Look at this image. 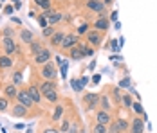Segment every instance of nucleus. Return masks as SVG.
Listing matches in <instances>:
<instances>
[{"label": "nucleus", "mask_w": 157, "mask_h": 133, "mask_svg": "<svg viewBox=\"0 0 157 133\" xmlns=\"http://www.w3.org/2000/svg\"><path fill=\"white\" fill-rule=\"evenodd\" d=\"M67 54H69V59H72V61H79V59L85 58V56H83V52H81V49H79L78 45H76L74 49H71Z\"/></svg>", "instance_id": "obj_25"}, {"label": "nucleus", "mask_w": 157, "mask_h": 133, "mask_svg": "<svg viewBox=\"0 0 157 133\" xmlns=\"http://www.w3.org/2000/svg\"><path fill=\"white\" fill-rule=\"evenodd\" d=\"M71 122H72V120H71V117H69V115H63V119L60 120L58 130H60L62 133H67V131H69V128H71Z\"/></svg>", "instance_id": "obj_28"}, {"label": "nucleus", "mask_w": 157, "mask_h": 133, "mask_svg": "<svg viewBox=\"0 0 157 133\" xmlns=\"http://www.w3.org/2000/svg\"><path fill=\"white\" fill-rule=\"evenodd\" d=\"M42 133H62V131L58 130V126H49V128H45Z\"/></svg>", "instance_id": "obj_41"}, {"label": "nucleus", "mask_w": 157, "mask_h": 133, "mask_svg": "<svg viewBox=\"0 0 157 133\" xmlns=\"http://www.w3.org/2000/svg\"><path fill=\"white\" fill-rule=\"evenodd\" d=\"M65 34H67V31H56L49 38V45L51 47H62V42H63V38H65Z\"/></svg>", "instance_id": "obj_15"}, {"label": "nucleus", "mask_w": 157, "mask_h": 133, "mask_svg": "<svg viewBox=\"0 0 157 133\" xmlns=\"http://www.w3.org/2000/svg\"><path fill=\"white\" fill-rule=\"evenodd\" d=\"M90 133H109V126H103V124L94 122V126L90 128Z\"/></svg>", "instance_id": "obj_31"}, {"label": "nucleus", "mask_w": 157, "mask_h": 133, "mask_svg": "<svg viewBox=\"0 0 157 133\" xmlns=\"http://www.w3.org/2000/svg\"><path fill=\"white\" fill-rule=\"evenodd\" d=\"M99 79H101V76L94 74V77H92V83H94V85H98V83H99Z\"/></svg>", "instance_id": "obj_46"}, {"label": "nucleus", "mask_w": 157, "mask_h": 133, "mask_svg": "<svg viewBox=\"0 0 157 133\" xmlns=\"http://www.w3.org/2000/svg\"><path fill=\"white\" fill-rule=\"evenodd\" d=\"M71 83H72V87H74V90H76V92H81V90H83V87H81V83H79V81L72 79Z\"/></svg>", "instance_id": "obj_42"}, {"label": "nucleus", "mask_w": 157, "mask_h": 133, "mask_svg": "<svg viewBox=\"0 0 157 133\" xmlns=\"http://www.w3.org/2000/svg\"><path fill=\"white\" fill-rule=\"evenodd\" d=\"M56 32V27H52V25H49V27H45V29H42V38H45V40H49L52 34Z\"/></svg>", "instance_id": "obj_35"}, {"label": "nucleus", "mask_w": 157, "mask_h": 133, "mask_svg": "<svg viewBox=\"0 0 157 133\" xmlns=\"http://www.w3.org/2000/svg\"><path fill=\"white\" fill-rule=\"evenodd\" d=\"M16 101H18L20 104H24V106H27L29 110H31L33 106H36V104H34V101L31 99V95H29L27 88H24V90H20V92H18V97H16Z\"/></svg>", "instance_id": "obj_10"}, {"label": "nucleus", "mask_w": 157, "mask_h": 133, "mask_svg": "<svg viewBox=\"0 0 157 133\" xmlns=\"http://www.w3.org/2000/svg\"><path fill=\"white\" fill-rule=\"evenodd\" d=\"M0 49H2V52L7 54V56H15V54L20 52L18 42H16L15 38H6V36L0 38Z\"/></svg>", "instance_id": "obj_1"}, {"label": "nucleus", "mask_w": 157, "mask_h": 133, "mask_svg": "<svg viewBox=\"0 0 157 133\" xmlns=\"http://www.w3.org/2000/svg\"><path fill=\"white\" fill-rule=\"evenodd\" d=\"M11 113H13V117H29V108L27 106H24V104H20L16 101V104L11 106V110H9Z\"/></svg>", "instance_id": "obj_12"}, {"label": "nucleus", "mask_w": 157, "mask_h": 133, "mask_svg": "<svg viewBox=\"0 0 157 133\" xmlns=\"http://www.w3.org/2000/svg\"><path fill=\"white\" fill-rule=\"evenodd\" d=\"M114 120L112 117V112H105V110H96V122L98 124H103V126H109L110 122Z\"/></svg>", "instance_id": "obj_8"}, {"label": "nucleus", "mask_w": 157, "mask_h": 133, "mask_svg": "<svg viewBox=\"0 0 157 133\" xmlns=\"http://www.w3.org/2000/svg\"><path fill=\"white\" fill-rule=\"evenodd\" d=\"M83 106H85V112H94L99 108V94L96 92H87L83 95Z\"/></svg>", "instance_id": "obj_2"}, {"label": "nucleus", "mask_w": 157, "mask_h": 133, "mask_svg": "<svg viewBox=\"0 0 157 133\" xmlns=\"http://www.w3.org/2000/svg\"><path fill=\"white\" fill-rule=\"evenodd\" d=\"M13 9H15L13 6H6V7H4V13H6V15H11V13H13Z\"/></svg>", "instance_id": "obj_44"}, {"label": "nucleus", "mask_w": 157, "mask_h": 133, "mask_svg": "<svg viewBox=\"0 0 157 133\" xmlns=\"http://www.w3.org/2000/svg\"><path fill=\"white\" fill-rule=\"evenodd\" d=\"M85 2H87V0H85Z\"/></svg>", "instance_id": "obj_51"}, {"label": "nucleus", "mask_w": 157, "mask_h": 133, "mask_svg": "<svg viewBox=\"0 0 157 133\" xmlns=\"http://www.w3.org/2000/svg\"><path fill=\"white\" fill-rule=\"evenodd\" d=\"M128 133H144V120L143 117L136 115L132 117V122H130V131Z\"/></svg>", "instance_id": "obj_11"}, {"label": "nucleus", "mask_w": 157, "mask_h": 133, "mask_svg": "<svg viewBox=\"0 0 157 133\" xmlns=\"http://www.w3.org/2000/svg\"><path fill=\"white\" fill-rule=\"evenodd\" d=\"M119 88H130V79L128 77H123L119 81Z\"/></svg>", "instance_id": "obj_40"}, {"label": "nucleus", "mask_w": 157, "mask_h": 133, "mask_svg": "<svg viewBox=\"0 0 157 133\" xmlns=\"http://www.w3.org/2000/svg\"><path fill=\"white\" fill-rule=\"evenodd\" d=\"M18 87L16 85H13V83H9V85H6L4 87V95L7 97V99H16L18 97Z\"/></svg>", "instance_id": "obj_19"}, {"label": "nucleus", "mask_w": 157, "mask_h": 133, "mask_svg": "<svg viewBox=\"0 0 157 133\" xmlns=\"http://www.w3.org/2000/svg\"><path fill=\"white\" fill-rule=\"evenodd\" d=\"M119 87H116V88L110 92V97H112V101H114V104H121V97H123V94L119 92Z\"/></svg>", "instance_id": "obj_30"}, {"label": "nucleus", "mask_w": 157, "mask_h": 133, "mask_svg": "<svg viewBox=\"0 0 157 133\" xmlns=\"http://www.w3.org/2000/svg\"><path fill=\"white\" fill-rule=\"evenodd\" d=\"M11 79H13L11 83H13V85H16V87H18V85L22 83V70H15V72H13V77H11Z\"/></svg>", "instance_id": "obj_37"}, {"label": "nucleus", "mask_w": 157, "mask_h": 133, "mask_svg": "<svg viewBox=\"0 0 157 133\" xmlns=\"http://www.w3.org/2000/svg\"><path fill=\"white\" fill-rule=\"evenodd\" d=\"M109 133H121V130H119V126H117L116 120H112L109 124Z\"/></svg>", "instance_id": "obj_39"}, {"label": "nucleus", "mask_w": 157, "mask_h": 133, "mask_svg": "<svg viewBox=\"0 0 157 133\" xmlns=\"http://www.w3.org/2000/svg\"><path fill=\"white\" fill-rule=\"evenodd\" d=\"M114 120L117 122V126H119L121 133H128V131H130V122H128V119H125V117H116Z\"/></svg>", "instance_id": "obj_26"}, {"label": "nucleus", "mask_w": 157, "mask_h": 133, "mask_svg": "<svg viewBox=\"0 0 157 133\" xmlns=\"http://www.w3.org/2000/svg\"><path fill=\"white\" fill-rule=\"evenodd\" d=\"M121 104H123V108H126V110H132V104H134V99H132V95L126 92V94H123V97H121Z\"/></svg>", "instance_id": "obj_29"}, {"label": "nucleus", "mask_w": 157, "mask_h": 133, "mask_svg": "<svg viewBox=\"0 0 157 133\" xmlns=\"http://www.w3.org/2000/svg\"><path fill=\"white\" fill-rule=\"evenodd\" d=\"M0 7H2V4H0Z\"/></svg>", "instance_id": "obj_50"}, {"label": "nucleus", "mask_w": 157, "mask_h": 133, "mask_svg": "<svg viewBox=\"0 0 157 133\" xmlns=\"http://www.w3.org/2000/svg\"><path fill=\"white\" fill-rule=\"evenodd\" d=\"M79 83H81V87H85V85L89 83V77H85V76H83V77L79 79Z\"/></svg>", "instance_id": "obj_47"}, {"label": "nucleus", "mask_w": 157, "mask_h": 133, "mask_svg": "<svg viewBox=\"0 0 157 133\" xmlns=\"http://www.w3.org/2000/svg\"><path fill=\"white\" fill-rule=\"evenodd\" d=\"M44 99L49 101L51 104H58L60 103V94H58V90H51V92H45L44 94Z\"/></svg>", "instance_id": "obj_22"}, {"label": "nucleus", "mask_w": 157, "mask_h": 133, "mask_svg": "<svg viewBox=\"0 0 157 133\" xmlns=\"http://www.w3.org/2000/svg\"><path fill=\"white\" fill-rule=\"evenodd\" d=\"M18 36H20V42L25 43V45L33 43V42L36 40V38H34V32H33L31 29H25V27H22V29L18 31Z\"/></svg>", "instance_id": "obj_14"}, {"label": "nucleus", "mask_w": 157, "mask_h": 133, "mask_svg": "<svg viewBox=\"0 0 157 133\" xmlns=\"http://www.w3.org/2000/svg\"><path fill=\"white\" fill-rule=\"evenodd\" d=\"M78 47L81 49V52H83V56H85V58H89V56H94L96 49H92L90 45H87V43H83V42H79Z\"/></svg>", "instance_id": "obj_27"}, {"label": "nucleus", "mask_w": 157, "mask_h": 133, "mask_svg": "<svg viewBox=\"0 0 157 133\" xmlns=\"http://www.w3.org/2000/svg\"><path fill=\"white\" fill-rule=\"evenodd\" d=\"M51 56H52V54H51V50L45 47V49H44L40 54L33 56V59H34V63H36L38 67H42V65H45V63H49V61H51Z\"/></svg>", "instance_id": "obj_13"}, {"label": "nucleus", "mask_w": 157, "mask_h": 133, "mask_svg": "<svg viewBox=\"0 0 157 133\" xmlns=\"http://www.w3.org/2000/svg\"><path fill=\"white\" fill-rule=\"evenodd\" d=\"M40 76L42 79H47V81H56L58 79V70H56V65L52 61H49L45 65L40 67Z\"/></svg>", "instance_id": "obj_4"}, {"label": "nucleus", "mask_w": 157, "mask_h": 133, "mask_svg": "<svg viewBox=\"0 0 157 133\" xmlns=\"http://www.w3.org/2000/svg\"><path fill=\"white\" fill-rule=\"evenodd\" d=\"M110 49H112V50H116V52L119 50V47H117V42H116V40H112V42H110Z\"/></svg>", "instance_id": "obj_43"}, {"label": "nucleus", "mask_w": 157, "mask_h": 133, "mask_svg": "<svg viewBox=\"0 0 157 133\" xmlns=\"http://www.w3.org/2000/svg\"><path fill=\"white\" fill-rule=\"evenodd\" d=\"M33 4H34L40 11H49V9H52V0H33Z\"/></svg>", "instance_id": "obj_24"}, {"label": "nucleus", "mask_w": 157, "mask_h": 133, "mask_svg": "<svg viewBox=\"0 0 157 133\" xmlns=\"http://www.w3.org/2000/svg\"><path fill=\"white\" fill-rule=\"evenodd\" d=\"M85 40H87V43L90 45L92 49H98V47H101L103 40H105V32L96 31V29H90L87 34H85Z\"/></svg>", "instance_id": "obj_3"}, {"label": "nucleus", "mask_w": 157, "mask_h": 133, "mask_svg": "<svg viewBox=\"0 0 157 133\" xmlns=\"http://www.w3.org/2000/svg\"><path fill=\"white\" fill-rule=\"evenodd\" d=\"M16 31L13 29V27H4L2 29V36H6V38H15Z\"/></svg>", "instance_id": "obj_38"}, {"label": "nucleus", "mask_w": 157, "mask_h": 133, "mask_svg": "<svg viewBox=\"0 0 157 133\" xmlns=\"http://www.w3.org/2000/svg\"><path fill=\"white\" fill-rule=\"evenodd\" d=\"M99 110H105V112H112L114 110V101L107 92L99 94Z\"/></svg>", "instance_id": "obj_9"}, {"label": "nucleus", "mask_w": 157, "mask_h": 133, "mask_svg": "<svg viewBox=\"0 0 157 133\" xmlns=\"http://www.w3.org/2000/svg\"><path fill=\"white\" fill-rule=\"evenodd\" d=\"M13 65H15V59H13V56L0 54V70H9V68H13Z\"/></svg>", "instance_id": "obj_17"}, {"label": "nucleus", "mask_w": 157, "mask_h": 133, "mask_svg": "<svg viewBox=\"0 0 157 133\" xmlns=\"http://www.w3.org/2000/svg\"><path fill=\"white\" fill-rule=\"evenodd\" d=\"M13 2H15V4H16V2H22V0H13Z\"/></svg>", "instance_id": "obj_49"}, {"label": "nucleus", "mask_w": 157, "mask_h": 133, "mask_svg": "<svg viewBox=\"0 0 157 133\" xmlns=\"http://www.w3.org/2000/svg\"><path fill=\"white\" fill-rule=\"evenodd\" d=\"M62 20H63V15H62V13H60V11H54V9H52V13L49 15V25L56 27V25H58V24H60Z\"/></svg>", "instance_id": "obj_23"}, {"label": "nucleus", "mask_w": 157, "mask_h": 133, "mask_svg": "<svg viewBox=\"0 0 157 133\" xmlns=\"http://www.w3.org/2000/svg\"><path fill=\"white\" fill-rule=\"evenodd\" d=\"M103 2H105V6L109 7V6H110V4H112V2H114V0H103Z\"/></svg>", "instance_id": "obj_48"}, {"label": "nucleus", "mask_w": 157, "mask_h": 133, "mask_svg": "<svg viewBox=\"0 0 157 133\" xmlns=\"http://www.w3.org/2000/svg\"><path fill=\"white\" fill-rule=\"evenodd\" d=\"M109 20H110V22H116V20H117V11H114V13H110Z\"/></svg>", "instance_id": "obj_45"}, {"label": "nucleus", "mask_w": 157, "mask_h": 133, "mask_svg": "<svg viewBox=\"0 0 157 133\" xmlns=\"http://www.w3.org/2000/svg\"><path fill=\"white\" fill-rule=\"evenodd\" d=\"M27 92H29L31 99L34 101V104H40V103H42V97H44V95H42V92H40V87H38V85H34V83H33L31 87L27 88Z\"/></svg>", "instance_id": "obj_16"}, {"label": "nucleus", "mask_w": 157, "mask_h": 133, "mask_svg": "<svg viewBox=\"0 0 157 133\" xmlns=\"http://www.w3.org/2000/svg\"><path fill=\"white\" fill-rule=\"evenodd\" d=\"M63 112H65V106H63L62 103L56 104V108H54V112H52V117H51V120L52 122H60L63 119Z\"/></svg>", "instance_id": "obj_21"}, {"label": "nucleus", "mask_w": 157, "mask_h": 133, "mask_svg": "<svg viewBox=\"0 0 157 133\" xmlns=\"http://www.w3.org/2000/svg\"><path fill=\"white\" fill-rule=\"evenodd\" d=\"M27 47H29V52H31V56L40 54V52L45 49V45H44V42H42V40H34V42H33V43H29Z\"/></svg>", "instance_id": "obj_20"}, {"label": "nucleus", "mask_w": 157, "mask_h": 133, "mask_svg": "<svg viewBox=\"0 0 157 133\" xmlns=\"http://www.w3.org/2000/svg\"><path fill=\"white\" fill-rule=\"evenodd\" d=\"M79 131H81V124H79L78 119H74V120L71 122V128H69L67 133H79Z\"/></svg>", "instance_id": "obj_34"}, {"label": "nucleus", "mask_w": 157, "mask_h": 133, "mask_svg": "<svg viewBox=\"0 0 157 133\" xmlns=\"http://www.w3.org/2000/svg\"><path fill=\"white\" fill-rule=\"evenodd\" d=\"M9 101H11V99H7L6 95H2V97H0V112H2V113L11 110V108H9Z\"/></svg>", "instance_id": "obj_32"}, {"label": "nucleus", "mask_w": 157, "mask_h": 133, "mask_svg": "<svg viewBox=\"0 0 157 133\" xmlns=\"http://www.w3.org/2000/svg\"><path fill=\"white\" fill-rule=\"evenodd\" d=\"M132 110H134V113H136V115H139V117H143V113H144L143 104L139 103V101H134V104H132Z\"/></svg>", "instance_id": "obj_36"}, {"label": "nucleus", "mask_w": 157, "mask_h": 133, "mask_svg": "<svg viewBox=\"0 0 157 133\" xmlns=\"http://www.w3.org/2000/svg\"><path fill=\"white\" fill-rule=\"evenodd\" d=\"M85 7L89 11L96 13V15H105V11H107V6H105L103 0H87L85 2Z\"/></svg>", "instance_id": "obj_6"}, {"label": "nucleus", "mask_w": 157, "mask_h": 133, "mask_svg": "<svg viewBox=\"0 0 157 133\" xmlns=\"http://www.w3.org/2000/svg\"><path fill=\"white\" fill-rule=\"evenodd\" d=\"M79 43V36L76 34V32H67L65 34V38H63V42H62V49L63 52H69L71 49H74L76 45Z\"/></svg>", "instance_id": "obj_5"}, {"label": "nucleus", "mask_w": 157, "mask_h": 133, "mask_svg": "<svg viewBox=\"0 0 157 133\" xmlns=\"http://www.w3.org/2000/svg\"><path fill=\"white\" fill-rule=\"evenodd\" d=\"M40 92H42V95L45 94V92H51V90H58V81H47V79H44L40 85Z\"/></svg>", "instance_id": "obj_18"}, {"label": "nucleus", "mask_w": 157, "mask_h": 133, "mask_svg": "<svg viewBox=\"0 0 157 133\" xmlns=\"http://www.w3.org/2000/svg\"><path fill=\"white\" fill-rule=\"evenodd\" d=\"M89 31H90V24H87V22H85V24H81L78 29H76V34H78L79 38H81V36H85Z\"/></svg>", "instance_id": "obj_33"}, {"label": "nucleus", "mask_w": 157, "mask_h": 133, "mask_svg": "<svg viewBox=\"0 0 157 133\" xmlns=\"http://www.w3.org/2000/svg\"><path fill=\"white\" fill-rule=\"evenodd\" d=\"M109 27H110V20H109V16L107 15H98V18L92 22V29H96V31L107 32Z\"/></svg>", "instance_id": "obj_7"}]
</instances>
